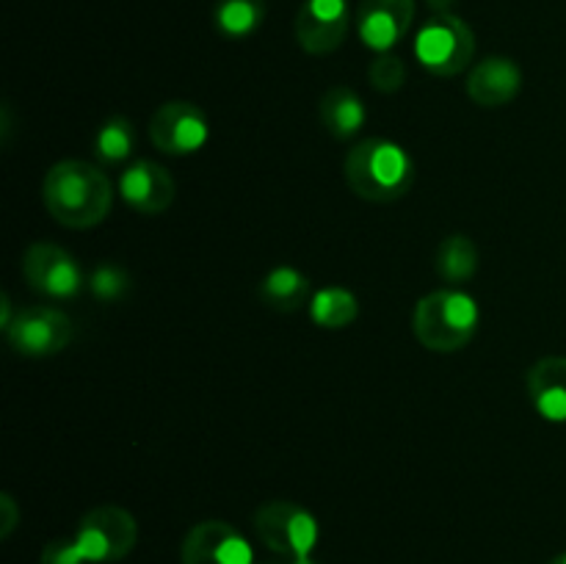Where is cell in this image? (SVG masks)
<instances>
[{"label": "cell", "instance_id": "20", "mask_svg": "<svg viewBox=\"0 0 566 564\" xmlns=\"http://www.w3.org/2000/svg\"><path fill=\"white\" fill-rule=\"evenodd\" d=\"M434 269L437 276L446 280L448 285H462V282L473 280L479 271V249H475L473 238L462 236V232L442 238V243L437 247Z\"/></svg>", "mask_w": 566, "mask_h": 564}, {"label": "cell", "instance_id": "26", "mask_svg": "<svg viewBox=\"0 0 566 564\" xmlns=\"http://www.w3.org/2000/svg\"><path fill=\"white\" fill-rule=\"evenodd\" d=\"M451 3L453 0H429V6L437 11V14H442V11L451 9Z\"/></svg>", "mask_w": 566, "mask_h": 564}, {"label": "cell", "instance_id": "6", "mask_svg": "<svg viewBox=\"0 0 566 564\" xmlns=\"http://www.w3.org/2000/svg\"><path fill=\"white\" fill-rule=\"evenodd\" d=\"M254 531L274 556L307 558L318 545V520L293 501H269L254 512Z\"/></svg>", "mask_w": 566, "mask_h": 564}, {"label": "cell", "instance_id": "7", "mask_svg": "<svg viewBox=\"0 0 566 564\" xmlns=\"http://www.w3.org/2000/svg\"><path fill=\"white\" fill-rule=\"evenodd\" d=\"M72 318L59 307L50 304H33V307L17 310L11 324L6 326L9 346L22 357H53L64 352L72 341Z\"/></svg>", "mask_w": 566, "mask_h": 564}, {"label": "cell", "instance_id": "1", "mask_svg": "<svg viewBox=\"0 0 566 564\" xmlns=\"http://www.w3.org/2000/svg\"><path fill=\"white\" fill-rule=\"evenodd\" d=\"M42 202L66 230H92L103 224L114 208V182L99 166L66 158L44 175Z\"/></svg>", "mask_w": 566, "mask_h": 564}, {"label": "cell", "instance_id": "22", "mask_svg": "<svg viewBox=\"0 0 566 564\" xmlns=\"http://www.w3.org/2000/svg\"><path fill=\"white\" fill-rule=\"evenodd\" d=\"M368 81L376 92L396 94L407 83V64L392 53H376L368 66Z\"/></svg>", "mask_w": 566, "mask_h": 564}, {"label": "cell", "instance_id": "10", "mask_svg": "<svg viewBox=\"0 0 566 564\" xmlns=\"http://www.w3.org/2000/svg\"><path fill=\"white\" fill-rule=\"evenodd\" d=\"M180 564H258L254 547L227 520H202L186 534Z\"/></svg>", "mask_w": 566, "mask_h": 564}, {"label": "cell", "instance_id": "25", "mask_svg": "<svg viewBox=\"0 0 566 564\" xmlns=\"http://www.w3.org/2000/svg\"><path fill=\"white\" fill-rule=\"evenodd\" d=\"M0 512H3V523H0V536L9 540L11 531H14L20 512H17V503L11 501V495H0Z\"/></svg>", "mask_w": 566, "mask_h": 564}, {"label": "cell", "instance_id": "5", "mask_svg": "<svg viewBox=\"0 0 566 564\" xmlns=\"http://www.w3.org/2000/svg\"><path fill=\"white\" fill-rule=\"evenodd\" d=\"M81 564L122 562L138 542V523L125 506L103 503L81 518L70 536Z\"/></svg>", "mask_w": 566, "mask_h": 564}, {"label": "cell", "instance_id": "4", "mask_svg": "<svg viewBox=\"0 0 566 564\" xmlns=\"http://www.w3.org/2000/svg\"><path fill=\"white\" fill-rule=\"evenodd\" d=\"M415 59L434 77L462 75L475 59L473 28L451 11L429 17L415 36Z\"/></svg>", "mask_w": 566, "mask_h": 564}, {"label": "cell", "instance_id": "23", "mask_svg": "<svg viewBox=\"0 0 566 564\" xmlns=\"http://www.w3.org/2000/svg\"><path fill=\"white\" fill-rule=\"evenodd\" d=\"M127 288H130V276L119 265L103 263L88 276V291L97 299H103V302H116V299L125 296Z\"/></svg>", "mask_w": 566, "mask_h": 564}, {"label": "cell", "instance_id": "21", "mask_svg": "<svg viewBox=\"0 0 566 564\" xmlns=\"http://www.w3.org/2000/svg\"><path fill=\"white\" fill-rule=\"evenodd\" d=\"M133 144H136V130H133L130 122L125 116H111V119L103 122L97 136H94V155L103 164L114 166L130 158Z\"/></svg>", "mask_w": 566, "mask_h": 564}, {"label": "cell", "instance_id": "18", "mask_svg": "<svg viewBox=\"0 0 566 564\" xmlns=\"http://www.w3.org/2000/svg\"><path fill=\"white\" fill-rule=\"evenodd\" d=\"M269 6L265 0H216L213 25L224 39H249L265 22Z\"/></svg>", "mask_w": 566, "mask_h": 564}, {"label": "cell", "instance_id": "17", "mask_svg": "<svg viewBox=\"0 0 566 564\" xmlns=\"http://www.w3.org/2000/svg\"><path fill=\"white\" fill-rule=\"evenodd\" d=\"M321 122L326 130L337 138V142H348L357 136L368 122V108H365L363 97L348 86H332L326 88L318 105Z\"/></svg>", "mask_w": 566, "mask_h": 564}, {"label": "cell", "instance_id": "2", "mask_svg": "<svg viewBox=\"0 0 566 564\" xmlns=\"http://www.w3.org/2000/svg\"><path fill=\"white\" fill-rule=\"evenodd\" d=\"M343 175H346L348 188L359 199L374 205H390L407 197L418 177V166L398 142L370 136L348 149Z\"/></svg>", "mask_w": 566, "mask_h": 564}, {"label": "cell", "instance_id": "24", "mask_svg": "<svg viewBox=\"0 0 566 564\" xmlns=\"http://www.w3.org/2000/svg\"><path fill=\"white\" fill-rule=\"evenodd\" d=\"M39 564H81V558H77L70 536H61V540H53L44 545Z\"/></svg>", "mask_w": 566, "mask_h": 564}, {"label": "cell", "instance_id": "27", "mask_svg": "<svg viewBox=\"0 0 566 564\" xmlns=\"http://www.w3.org/2000/svg\"><path fill=\"white\" fill-rule=\"evenodd\" d=\"M551 564H566V553H558V556L556 558H553V562Z\"/></svg>", "mask_w": 566, "mask_h": 564}, {"label": "cell", "instance_id": "11", "mask_svg": "<svg viewBox=\"0 0 566 564\" xmlns=\"http://www.w3.org/2000/svg\"><path fill=\"white\" fill-rule=\"evenodd\" d=\"M352 28L348 0H304L296 14V39L304 53L329 55L346 42Z\"/></svg>", "mask_w": 566, "mask_h": 564}, {"label": "cell", "instance_id": "8", "mask_svg": "<svg viewBox=\"0 0 566 564\" xmlns=\"http://www.w3.org/2000/svg\"><path fill=\"white\" fill-rule=\"evenodd\" d=\"M22 276L36 293L48 299H75L88 285L81 263L59 243L36 241L22 254Z\"/></svg>", "mask_w": 566, "mask_h": 564}, {"label": "cell", "instance_id": "16", "mask_svg": "<svg viewBox=\"0 0 566 564\" xmlns=\"http://www.w3.org/2000/svg\"><path fill=\"white\" fill-rule=\"evenodd\" d=\"M313 280L296 265H274L263 274L258 285L260 302L276 313H296L313 299Z\"/></svg>", "mask_w": 566, "mask_h": 564}, {"label": "cell", "instance_id": "3", "mask_svg": "<svg viewBox=\"0 0 566 564\" xmlns=\"http://www.w3.org/2000/svg\"><path fill=\"white\" fill-rule=\"evenodd\" d=\"M481 307L462 288H440L418 299L412 310V335L423 348L437 354L462 352L475 337Z\"/></svg>", "mask_w": 566, "mask_h": 564}, {"label": "cell", "instance_id": "19", "mask_svg": "<svg viewBox=\"0 0 566 564\" xmlns=\"http://www.w3.org/2000/svg\"><path fill=\"white\" fill-rule=\"evenodd\" d=\"M310 318L321 330H346L359 318V299L357 293L343 285L318 288L310 299Z\"/></svg>", "mask_w": 566, "mask_h": 564}, {"label": "cell", "instance_id": "15", "mask_svg": "<svg viewBox=\"0 0 566 564\" xmlns=\"http://www.w3.org/2000/svg\"><path fill=\"white\" fill-rule=\"evenodd\" d=\"M531 407L551 424H566V357H542L525 376Z\"/></svg>", "mask_w": 566, "mask_h": 564}, {"label": "cell", "instance_id": "9", "mask_svg": "<svg viewBox=\"0 0 566 564\" xmlns=\"http://www.w3.org/2000/svg\"><path fill=\"white\" fill-rule=\"evenodd\" d=\"M208 114L188 100H169L149 119V142L164 155H193L208 144Z\"/></svg>", "mask_w": 566, "mask_h": 564}, {"label": "cell", "instance_id": "13", "mask_svg": "<svg viewBox=\"0 0 566 564\" xmlns=\"http://www.w3.org/2000/svg\"><path fill=\"white\" fill-rule=\"evenodd\" d=\"M415 22V0H359L357 36L374 53H390Z\"/></svg>", "mask_w": 566, "mask_h": 564}, {"label": "cell", "instance_id": "14", "mask_svg": "<svg viewBox=\"0 0 566 564\" xmlns=\"http://www.w3.org/2000/svg\"><path fill=\"white\" fill-rule=\"evenodd\" d=\"M523 88V72L517 61L506 55H490L479 61L468 75V97L481 108H501L509 105Z\"/></svg>", "mask_w": 566, "mask_h": 564}, {"label": "cell", "instance_id": "12", "mask_svg": "<svg viewBox=\"0 0 566 564\" xmlns=\"http://www.w3.org/2000/svg\"><path fill=\"white\" fill-rule=\"evenodd\" d=\"M119 194L127 208L142 216H160L177 197V182L166 166L149 158H138L119 175Z\"/></svg>", "mask_w": 566, "mask_h": 564}]
</instances>
